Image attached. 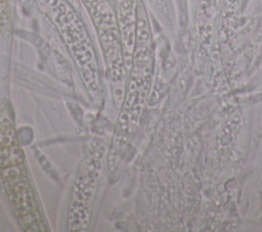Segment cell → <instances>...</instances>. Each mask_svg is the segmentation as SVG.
Segmentation results:
<instances>
[{
  "mask_svg": "<svg viewBox=\"0 0 262 232\" xmlns=\"http://www.w3.org/2000/svg\"><path fill=\"white\" fill-rule=\"evenodd\" d=\"M0 30L7 36H10L12 32L11 17L6 2L0 3Z\"/></svg>",
  "mask_w": 262,
  "mask_h": 232,
  "instance_id": "obj_4",
  "label": "cell"
},
{
  "mask_svg": "<svg viewBox=\"0 0 262 232\" xmlns=\"http://www.w3.org/2000/svg\"><path fill=\"white\" fill-rule=\"evenodd\" d=\"M19 219H20L19 222H20L21 226L26 230H28L32 225H34L35 223H37L38 221L41 220L39 212L37 210L32 211L30 213H27V214L19 217Z\"/></svg>",
  "mask_w": 262,
  "mask_h": 232,
  "instance_id": "obj_5",
  "label": "cell"
},
{
  "mask_svg": "<svg viewBox=\"0 0 262 232\" xmlns=\"http://www.w3.org/2000/svg\"><path fill=\"white\" fill-rule=\"evenodd\" d=\"M2 176L5 185L14 184L27 178V171L25 166L23 164H20V165L4 168L2 172Z\"/></svg>",
  "mask_w": 262,
  "mask_h": 232,
  "instance_id": "obj_3",
  "label": "cell"
},
{
  "mask_svg": "<svg viewBox=\"0 0 262 232\" xmlns=\"http://www.w3.org/2000/svg\"><path fill=\"white\" fill-rule=\"evenodd\" d=\"M257 218L259 219V220H261L262 219V210L259 212V214L257 215Z\"/></svg>",
  "mask_w": 262,
  "mask_h": 232,
  "instance_id": "obj_6",
  "label": "cell"
},
{
  "mask_svg": "<svg viewBox=\"0 0 262 232\" xmlns=\"http://www.w3.org/2000/svg\"><path fill=\"white\" fill-rule=\"evenodd\" d=\"M4 2H6V0H0V3H4Z\"/></svg>",
  "mask_w": 262,
  "mask_h": 232,
  "instance_id": "obj_7",
  "label": "cell"
},
{
  "mask_svg": "<svg viewBox=\"0 0 262 232\" xmlns=\"http://www.w3.org/2000/svg\"><path fill=\"white\" fill-rule=\"evenodd\" d=\"M24 154L18 144L0 147V167L3 169L23 164Z\"/></svg>",
  "mask_w": 262,
  "mask_h": 232,
  "instance_id": "obj_2",
  "label": "cell"
},
{
  "mask_svg": "<svg viewBox=\"0 0 262 232\" xmlns=\"http://www.w3.org/2000/svg\"><path fill=\"white\" fill-rule=\"evenodd\" d=\"M13 209L18 217L37 210L33 191L30 185L24 186L19 190L8 193Z\"/></svg>",
  "mask_w": 262,
  "mask_h": 232,
  "instance_id": "obj_1",
  "label": "cell"
}]
</instances>
